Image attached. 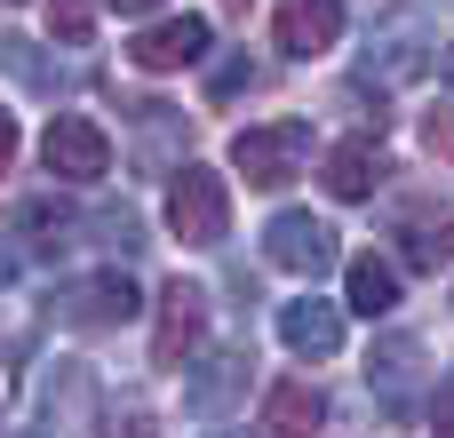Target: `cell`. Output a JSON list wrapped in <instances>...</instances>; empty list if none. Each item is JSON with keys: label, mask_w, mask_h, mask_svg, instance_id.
<instances>
[{"label": "cell", "mask_w": 454, "mask_h": 438, "mask_svg": "<svg viewBox=\"0 0 454 438\" xmlns=\"http://www.w3.org/2000/svg\"><path fill=\"white\" fill-rule=\"evenodd\" d=\"M40 160H48V176H64V184H96V176L112 168V144H104V128H96V120L56 112V120H48V136H40Z\"/></svg>", "instance_id": "5b68a950"}, {"label": "cell", "mask_w": 454, "mask_h": 438, "mask_svg": "<svg viewBox=\"0 0 454 438\" xmlns=\"http://www.w3.org/2000/svg\"><path fill=\"white\" fill-rule=\"evenodd\" d=\"M0 64H8L16 80H32V88H56V64H48L32 40H0Z\"/></svg>", "instance_id": "ac0fdd59"}, {"label": "cell", "mask_w": 454, "mask_h": 438, "mask_svg": "<svg viewBox=\"0 0 454 438\" xmlns=\"http://www.w3.org/2000/svg\"><path fill=\"white\" fill-rule=\"evenodd\" d=\"M112 8H120V16H152L160 0H112Z\"/></svg>", "instance_id": "484cf974"}, {"label": "cell", "mask_w": 454, "mask_h": 438, "mask_svg": "<svg viewBox=\"0 0 454 438\" xmlns=\"http://www.w3.org/2000/svg\"><path fill=\"white\" fill-rule=\"evenodd\" d=\"M80 399H88V367H64V383H48V391H40L48 423H56V415H72V423H80Z\"/></svg>", "instance_id": "44dd1931"}, {"label": "cell", "mask_w": 454, "mask_h": 438, "mask_svg": "<svg viewBox=\"0 0 454 438\" xmlns=\"http://www.w3.org/2000/svg\"><path fill=\"white\" fill-rule=\"evenodd\" d=\"M231 168L255 184V192H287L303 168H311V128L303 120H271V128H239L231 136Z\"/></svg>", "instance_id": "7a4b0ae2"}, {"label": "cell", "mask_w": 454, "mask_h": 438, "mask_svg": "<svg viewBox=\"0 0 454 438\" xmlns=\"http://www.w3.org/2000/svg\"><path fill=\"white\" fill-rule=\"evenodd\" d=\"M343 40V0H279V48L287 56H319Z\"/></svg>", "instance_id": "8fae6325"}, {"label": "cell", "mask_w": 454, "mask_h": 438, "mask_svg": "<svg viewBox=\"0 0 454 438\" xmlns=\"http://www.w3.org/2000/svg\"><path fill=\"white\" fill-rule=\"evenodd\" d=\"M168 231H176L184 247H215V239L231 231V199H223V176H215V168L184 160V176L168 184Z\"/></svg>", "instance_id": "3957f363"}, {"label": "cell", "mask_w": 454, "mask_h": 438, "mask_svg": "<svg viewBox=\"0 0 454 438\" xmlns=\"http://www.w3.org/2000/svg\"><path fill=\"white\" fill-rule=\"evenodd\" d=\"M263 431L271 438H319L327 431V399H319L311 383H279V391L263 399Z\"/></svg>", "instance_id": "4fadbf2b"}, {"label": "cell", "mask_w": 454, "mask_h": 438, "mask_svg": "<svg viewBox=\"0 0 454 438\" xmlns=\"http://www.w3.org/2000/svg\"><path fill=\"white\" fill-rule=\"evenodd\" d=\"M0 279H8V255H0Z\"/></svg>", "instance_id": "83f0119b"}, {"label": "cell", "mask_w": 454, "mask_h": 438, "mask_svg": "<svg viewBox=\"0 0 454 438\" xmlns=\"http://www.w3.org/2000/svg\"><path fill=\"white\" fill-rule=\"evenodd\" d=\"M104 431H112V438H160V431H152V407H144L136 391H120V399L104 407Z\"/></svg>", "instance_id": "e0dca14e"}, {"label": "cell", "mask_w": 454, "mask_h": 438, "mask_svg": "<svg viewBox=\"0 0 454 438\" xmlns=\"http://www.w3.org/2000/svg\"><path fill=\"white\" fill-rule=\"evenodd\" d=\"M144 311V287L112 263V271H88V279H72V287H56L48 295V319L56 327H80V335H104V327H128Z\"/></svg>", "instance_id": "6da1fadb"}, {"label": "cell", "mask_w": 454, "mask_h": 438, "mask_svg": "<svg viewBox=\"0 0 454 438\" xmlns=\"http://www.w3.org/2000/svg\"><path fill=\"white\" fill-rule=\"evenodd\" d=\"M279 343H287L295 359H335V351H343V311H335L327 295H295V303L279 311Z\"/></svg>", "instance_id": "ba28073f"}, {"label": "cell", "mask_w": 454, "mask_h": 438, "mask_svg": "<svg viewBox=\"0 0 454 438\" xmlns=\"http://www.w3.org/2000/svg\"><path fill=\"white\" fill-rule=\"evenodd\" d=\"M263 255H271L279 271H295V279H319V271H335V263H343L335 223H319V215H279V223L263 231Z\"/></svg>", "instance_id": "8992f818"}, {"label": "cell", "mask_w": 454, "mask_h": 438, "mask_svg": "<svg viewBox=\"0 0 454 438\" xmlns=\"http://www.w3.org/2000/svg\"><path fill=\"white\" fill-rule=\"evenodd\" d=\"M255 80H263V72H255L247 56H223V64H215V80H207V96H239V88H255Z\"/></svg>", "instance_id": "7402d4cb"}, {"label": "cell", "mask_w": 454, "mask_h": 438, "mask_svg": "<svg viewBox=\"0 0 454 438\" xmlns=\"http://www.w3.org/2000/svg\"><path fill=\"white\" fill-rule=\"evenodd\" d=\"M423 144H431V152H439V160L454 168V112H447V104H439V112L423 120Z\"/></svg>", "instance_id": "cb8c5ba5"}, {"label": "cell", "mask_w": 454, "mask_h": 438, "mask_svg": "<svg viewBox=\"0 0 454 438\" xmlns=\"http://www.w3.org/2000/svg\"><path fill=\"white\" fill-rule=\"evenodd\" d=\"M96 239H104L112 255H136V247H144V223H136L128 207H104V215H96Z\"/></svg>", "instance_id": "ffe728a7"}, {"label": "cell", "mask_w": 454, "mask_h": 438, "mask_svg": "<svg viewBox=\"0 0 454 438\" xmlns=\"http://www.w3.org/2000/svg\"><path fill=\"white\" fill-rule=\"evenodd\" d=\"M367 383H375V399L407 423V415H415V399H407V391L423 383V343H415V335H383V343H375V359H367Z\"/></svg>", "instance_id": "9c48e42d"}, {"label": "cell", "mask_w": 454, "mask_h": 438, "mask_svg": "<svg viewBox=\"0 0 454 438\" xmlns=\"http://www.w3.org/2000/svg\"><path fill=\"white\" fill-rule=\"evenodd\" d=\"M48 32H56L64 48H80V40L96 32V8H88V0H48Z\"/></svg>", "instance_id": "d6986e66"}, {"label": "cell", "mask_w": 454, "mask_h": 438, "mask_svg": "<svg viewBox=\"0 0 454 438\" xmlns=\"http://www.w3.org/2000/svg\"><path fill=\"white\" fill-rule=\"evenodd\" d=\"M319 176H327V192H335V199H375V192H383V176H391V160H383V144H375V136H343V144L327 152V168H319Z\"/></svg>", "instance_id": "30bf717a"}, {"label": "cell", "mask_w": 454, "mask_h": 438, "mask_svg": "<svg viewBox=\"0 0 454 438\" xmlns=\"http://www.w3.org/2000/svg\"><path fill=\"white\" fill-rule=\"evenodd\" d=\"M399 255H407L415 271L454 263V215L447 207H407V215H399Z\"/></svg>", "instance_id": "7c38bea8"}, {"label": "cell", "mask_w": 454, "mask_h": 438, "mask_svg": "<svg viewBox=\"0 0 454 438\" xmlns=\"http://www.w3.org/2000/svg\"><path fill=\"white\" fill-rule=\"evenodd\" d=\"M200 335H207V287H200V279H168V287H160V335H152V359H160L168 375H184L192 351H200Z\"/></svg>", "instance_id": "277c9868"}, {"label": "cell", "mask_w": 454, "mask_h": 438, "mask_svg": "<svg viewBox=\"0 0 454 438\" xmlns=\"http://www.w3.org/2000/svg\"><path fill=\"white\" fill-rule=\"evenodd\" d=\"M8 168H16V112L0 104V176H8Z\"/></svg>", "instance_id": "d4e9b609"}, {"label": "cell", "mask_w": 454, "mask_h": 438, "mask_svg": "<svg viewBox=\"0 0 454 438\" xmlns=\"http://www.w3.org/2000/svg\"><path fill=\"white\" fill-rule=\"evenodd\" d=\"M431 438H454V367L439 375V391H431Z\"/></svg>", "instance_id": "603a6c76"}, {"label": "cell", "mask_w": 454, "mask_h": 438, "mask_svg": "<svg viewBox=\"0 0 454 438\" xmlns=\"http://www.w3.org/2000/svg\"><path fill=\"white\" fill-rule=\"evenodd\" d=\"M343 287H351V311H359V319L399 311V263H383V255H351V263H343Z\"/></svg>", "instance_id": "5bb4252c"}, {"label": "cell", "mask_w": 454, "mask_h": 438, "mask_svg": "<svg viewBox=\"0 0 454 438\" xmlns=\"http://www.w3.org/2000/svg\"><path fill=\"white\" fill-rule=\"evenodd\" d=\"M447 88H454V48H447Z\"/></svg>", "instance_id": "4316f807"}, {"label": "cell", "mask_w": 454, "mask_h": 438, "mask_svg": "<svg viewBox=\"0 0 454 438\" xmlns=\"http://www.w3.org/2000/svg\"><path fill=\"white\" fill-rule=\"evenodd\" d=\"M431 64V40H415V24L383 32V48H367V80H415Z\"/></svg>", "instance_id": "9a60e30c"}, {"label": "cell", "mask_w": 454, "mask_h": 438, "mask_svg": "<svg viewBox=\"0 0 454 438\" xmlns=\"http://www.w3.org/2000/svg\"><path fill=\"white\" fill-rule=\"evenodd\" d=\"M200 56H207V16H160L152 32L128 40V64H144V72H184Z\"/></svg>", "instance_id": "52a82bcc"}, {"label": "cell", "mask_w": 454, "mask_h": 438, "mask_svg": "<svg viewBox=\"0 0 454 438\" xmlns=\"http://www.w3.org/2000/svg\"><path fill=\"white\" fill-rule=\"evenodd\" d=\"M24 239H32V255H56V247L72 239V207H56V199H32V207H24Z\"/></svg>", "instance_id": "2e32d148"}]
</instances>
